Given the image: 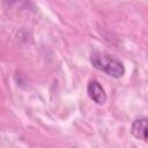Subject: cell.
Returning a JSON list of instances; mask_svg holds the SVG:
<instances>
[{
  "mask_svg": "<svg viewBox=\"0 0 148 148\" xmlns=\"http://www.w3.org/2000/svg\"><path fill=\"white\" fill-rule=\"evenodd\" d=\"M90 61L95 68L104 72L105 74L119 79L125 73V67L123 62L116 57L105 52H94L90 57Z\"/></svg>",
  "mask_w": 148,
  "mask_h": 148,
  "instance_id": "cell-1",
  "label": "cell"
},
{
  "mask_svg": "<svg viewBox=\"0 0 148 148\" xmlns=\"http://www.w3.org/2000/svg\"><path fill=\"white\" fill-rule=\"evenodd\" d=\"M87 91H88L89 97H90L96 104L102 105V104L105 103V101H106V94H105V90L103 89V87L99 84L98 81L91 80V81L88 83Z\"/></svg>",
  "mask_w": 148,
  "mask_h": 148,
  "instance_id": "cell-2",
  "label": "cell"
},
{
  "mask_svg": "<svg viewBox=\"0 0 148 148\" xmlns=\"http://www.w3.org/2000/svg\"><path fill=\"white\" fill-rule=\"evenodd\" d=\"M133 136L135 139H140L142 141H147V119L140 118L133 121L132 130H131Z\"/></svg>",
  "mask_w": 148,
  "mask_h": 148,
  "instance_id": "cell-3",
  "label": "cell"
}]
</instances>
